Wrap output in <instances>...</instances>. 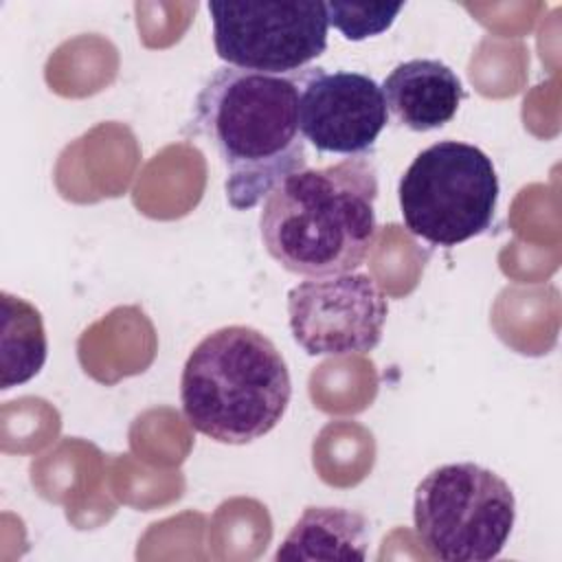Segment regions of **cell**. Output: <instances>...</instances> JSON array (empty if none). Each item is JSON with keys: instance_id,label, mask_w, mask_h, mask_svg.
I'll return each instance as SVG.
<instances>
[{"instance_id": "cell-1", "label": "cell", "mask_w": 562, "mask_h": 562, "mask_svg": "<svg viewBox=\"0 0 562 562\" xmlns=\"http://www.w3.org/2000/svg\"><path fill=\"white\" fill-rule=\"evenodd\" d=\"M301 70L266 75L217 68L195 99L191 130L226 167V200L235 211L257 206L290 173L305 169L299 127Z\"/></svg>"}, {"instance_id": "cell-2", "label": "cell", "mask_w": 562, "mask_h": 562, "mask_svg": "<svg viewBox=\"0 0 562 562\" xmlns=\"http://www.w3.org/2000/svg\"><path fill=\"white\" fill-rule=\"evenodd\" d=\"M378 171L371 158H342L283 178L266 198L259 233L268 255L307 279L358 270L375 237Z\"/></svg>"}, {"instance_id": "cell-3", "label": "cell", "mask_w": 562, "mask_h": 562, "mask_svg": "<svg viewBox=\"0 0 562 562\" xmlns=\"http://www.w3.org/2000/svg\"><path fill=\"white\" fill-rule=\"evenodd\" d=\"M292 397L288 364L255 327L226 325L206 334L180 375V404L193 430L228 446L268 435Z\"/></svg>"}, {"instance_id": "cell-4", "label": "cell", "mask_w": 562, "mask_h": 562, "mask_svg": "<svg viewBox=\"0 0 562 562\" xmlns=\"http://www.w3.org/2000/svg\"><path fill=\"white\" fill-rule=\"evenodd\" d=\"M492 158L463 140H439L422 149L397 184L404 226L419 239L452 248L483 235L498 204Z\"/></svg>"}, {"instance_id": "cell-5", "label": "cell", "mask_w": 562, "mask_h": 562, "mask_svg": "<svg viewBox=\"0 0 562 562\" xmlns=\"http://www.w3.org/2000/svg\"><path fill=\"white\" fill-rule=\"evenodd\" d=\"M514 520L509 483L479 463L439 465L415 487L413 525L430 558L490 562L507 544Z\"/></svg>"}, {"instance_id": "cell-6", "label": "cell", "mask_w": 562, "mask_h": 562, "mask_svg": "<svg viewBox=\"0 0 562 562\" xmlns=\"http://www.w3.org/2000/svg\"><path fill=\"white\" fill-rule=\"evenodd\" d=\"M209 13L215 53L233 68L290 75L327 50V9L318 0L209 2Z\"/></svg>"}, {"instance_id": "cell-7", "label": "cell", "mask_w": 562, "mask_h": 562, "mask_svg": "<svg viewBox=\"0 0 562 562\" xmlns=\"http://www.w3.org/2000/svg\"><path fill=\"white\" fill-rule=\"evenodd\" d=\"M389 301L364 272L296 283L288 292V323L307 356L369 353L382 340Z\"/></svg>"}, {"instance_id": "cell-8", "label": "cell", "mask_w": 562, "mask_h": 562, "mask_svg": "<svg viewBox=\"0 0 562 562\" xmlns=\"http://www.w3.org/2000/svg\"><path fill=\"white\" fill-rule=\"evenodd\" d=\"M299 127L321 154L371 158L375 140L389 123L380 83L353 70L307 66L301 72Z\"/></svg>"}, {"instance_id": "cell-9", "label": "cell", "mask_w": 562, "mask_h": 562, "mask_svg": "<svg viewBox=\"0 0 562 562\" xmlns=\"http://www.w3.org/2000/svg\"><path fill=\"white\" fill-rule=\"evenodd\" d=\"M393 119L413 130L430 132L450 123L465 97L457 72L439 59L397 64L380 86Z\"/></svg>"}, {"instance_id": "cell-10", "label": "cell", "mask_w": 562, "mask_h": 562, "mask_svg": "<svg viewBox=\"0 0 562 562\" xmlns=\"http://www.w3.org/2000/svg\"><path fill=\"white\" fill-rule=\"evenodd\" d=\"M369 544V520L347 507H305L279 544L274 560L362 562Z\"/></svg>"}, {"instance_id": "cell-11", "label": "cell", "mask_w": 562, "mask_h": 562, "mask_svg": "<svg viewBox=\"0 0 562 562\" xmlns=\"http://www.w3.org/2000/svg\"><path fill=\"white\" fill-rule=\"evenodd\" d=\"M2 380L0 389L9 391L40 373L46 362V331L40 312L24 299L2 292Z\"/></svg>"}, {"instance_id": "cell-12", "label": "cell", "mask_w": 562, "mask_h": 562, "mask_svg": "<svg viewBox=\"0 0 562 562\" xmlns=\"http://www.w3.org/2000/svg\"><path fill=\"white\" fill-rule=\"evenodd\" d=\"M327 22L349 42H362L391 29L404 4H353L325 2Z\"/></svg>"}]
</instances>
